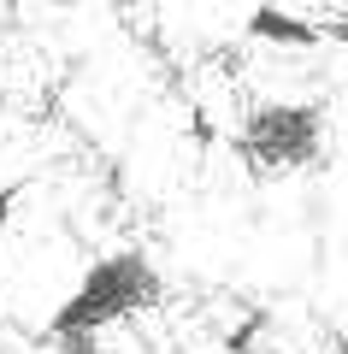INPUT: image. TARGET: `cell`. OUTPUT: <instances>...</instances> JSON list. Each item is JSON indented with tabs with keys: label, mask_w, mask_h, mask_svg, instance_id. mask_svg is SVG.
Wrapping results in <instances>:
<instances>
[{
	"label": "cell",
	"mask_w": 348,
	"mask_h": 354,
	"mask_svg": "<svg viewBox=\"0 0 348 354\" xmlns=\"http://www.w3.org/2000/svg\"><path fill=\"white\" fill-rule=\"evenodd\" d=\"M18 195H24V177H18V183H0V236H6V225H12Z\"/></svg>",
	"instance_id": "5"
},
{
	"label": "cell",
	"mask_w": 348,
	"mask_h": 354,
	"mask_svg": "<svg viewBox=\"0 0 348 354\" xmlns=\"http://www.w3.org/2000/svg\"><path fill=\"white\" fill-rule=\"evenodd\" d=\"M324 148V106L319 101H266L248 113V124L230 136V153L248 165L254 177L301 171Z\"/></svg>",
	"instance_id": "2"
},
{
	"label": "cell",
	"mask_w": 348,
	"mask_h": 354,
	"mask_svg": "<svg viewBox=\"0 0 348 354\" xmlns=\"http://www.w3.org/2000/svg\"><path fill=\"white\" fill-rule=\"evenodd\" d=\"M324 41H342L348 48V18H331V24H324Z\"/></svg>",
	"instance_id": "6"
},
{
	"label": "cell",
	"mask_w": 348,
	"mask_h": 354,
	"mask_svg": "<svg viewBox=\"0 0 348 354\" xmlns=\"http://www.w3.org/2000/svg\"><path fill=\"white\" fill-rule=\"evenodd\" d=\"M160 295H165V278H160V266H154L142 248L100 254V260H89L83 278L71 283V295L53 307L48 337L59 342V348H89V337H95V330L118 325V319L148 313Z\"/></svg>",
	"instance_id": "1"
},
{
	"label": "cell",
	"mask_w": 348,
	"mask_h": 354,
	"mask_svg": "<svg viewBox=\"0 0 348 354\" xmlns=\"http://www.w3.org/2000/svg\"><path fill=\"white\" fill-rule=\"evenodd\" d=\"M260 330H266V313H248L230 337H224V348H230V354H254V337H260Z\"/></svg>",
	"instance_id": "4"
},
{
	"label": "cell",
	"mask_w": 348,
	"mask_h": 354,
	"mask_svg": "<svg viewBox=\"0 0 348 354\" xmlns=\"http://www.w3.org/2000/svg\"><path fill=\"white\" fill-rule=\"evenodd\" d=\"M242 30H248L254 41H272V48H319L324 41V24L295 18V12H284V6H254Z\"/></svg>",
	"instance_id": "3"
}]
</instances>
